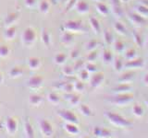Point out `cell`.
Here are the masks:
<instances>
[{
	"instance_id": "ffe728a7",
	"label": "cell",
	"mask_w": 148,
	"mask_h": 138,
	"mask_svg": "<svg viewBox=\"0 0 148 138\" xmlns=\"http://www.w3.org/2000/svg\"><path fill=\"white\" fill-rule=\"evenodd\" d=\"M65 99L69 101V103L71 104V106H76V105H79L80 103V97L78 95H74V94H71V93H68L65 95Z\"/></svg>"
},
{
	"instance_id": "8d00e7d4",
	"label": "cell",
	"mask_w": 148,
	"mask_h": 138,
	"mask_svg": "<svg viewBox=\"0 0 148 138\" xmlns=\"http://www.w3.org/2000/svg\"><path fill=\"white\" fill-rule=\"evenodd\" d=\"M132 37H133V41L135 44L138 46V47H142L143 46V39L141 35L138 33L136 30H133L132 31Z\"/></svg>"
},
{
	"instance_id": "5bb4252c",
	"label": "cell",
	"mask_w": 148,
	"mask_h": 138,
	"mask_svg": "<svg viewBox=\"0 0 148 138\" xmlns=\"http://www.w3.org/2000/svg\"><path fill=\"white\" fill-rule=\"evenodd\" d=\"M130 20L133 23V24H136L138 26H141L143 24H145V18L142 17L141 15H139L138 13H132L130 14Z\"/></svg>"
},
{
	"instance_id": "ac0fdd59",
	"label": "cell",
	"mask_w": 148,
	"mask_h": 138,
	"mask_svg": "<svg viewBox=\"0 0 148 138\" xmlns=\"http://www.w3.org/2000/svg\"><path fill=\"white\" fill-rule=\"evenodd\" d=\"M28 66H29L32 70H36V69H39L41 66V61L39 58L37 57H30L28 59Z\"/></svg>"
},
{
	"instance_id": "f6af8a7d",
	"label": "cell",
	"mask_w": 148,
	"mask_h": 138,
	"mask_svg": "<svg viewBox=\"0 0 148 138\" xmlns=\"http://www.w3.org/2000/svg\"><path fill=\"white\" fill-rule=\"evenodd\" d=\"M85 69L89 73H95L97 71V66L95 64H92V62H89L85 64Z\"/></svg>"
},
{
	"instance_id": "44dd1931",
	"label": "cell",
	"mask_w": 148,
	"mask_h": 138,
	"mask_svg": "<svg viewBox=\"0 0 148 138\" xmlns=\"http://www.w3.org/2000/svg\"><path fill=\"white\" fill-rule=\"evenodd\" d=\"M61 43L64 45H69L73 43V35L69 31H64L61 36Z\"/></svg>"
},
{
	"instance_id": "7bdbcfd3",
	"label": "cell",
	"mask_w": 148,
	"mask_h": 138,
	"mask_svg": "<svg viewBox=\"0 0 148 138\" xmlns=\"http://www.w3.org/2000/svg\"><path fill=\"white\" fill-rule=\"evenodd\" d=\"M113 46H114L115 51H116V52H118V53H121L122 51L124 50V44L120 41H115Z\"/></svg>"
},
{
	"instance_id": "e7e4bbea",
	"label": "cell",
	"mask_w": 148,
	"mask_h": 138,
	"mask_svg": "<svg viewBox=\"0 0 148 138\" xmlns=\"http://www.w3.org/2000/svg\"><path fill=\"white\" fill-rule=\"evenodd\" d=\"M147 70H148V66H147Z\"/></svg>"
},
{
	"instance_id": "f35d334b",
	"label": "cell",
	"mask_w": 148,
	"mask_h": 138,
	"mask_svg": "<svg viewBox=\"0 0 148 138\" xmlns=\"http://www.w3.org/2000/svg\"><path fill=\"white\" fill-rule=\"evenodd\" d=\"M10 53V49L7 45H0V57L6 58Z\"/></svg>"
},
{
	"instance_id": "83f0119b",
	"label": "cell",
	"mask_w": 148,
	"mask_h": 138,
	"mask_svg": "<svg viewBox=\"0 0 148 138\" xmlns=\"http://www.w3.org/2000/svg\"><path fill=\"white\" fill-rule=\"evenodd\" d=\"M114 30H115V31H117L118 33L120 34V35H126V33H127L126 28H125V26L122 24L121 22H119V21H116L115 22Z\"/></svg>"
},
{
	"instance_id": "c3c4849f",
	"label": "cell",
	"mask_w": 148,
	"mask_h": 138,
	"mask_svg": "<svg viewBox=\"0 0 148 138\" xmlns=\"http://www.w3.org/2000/svg\"><path fill=\"white\" fill-rule=\"evenodd\" d=\"M79 78L82 80V81H85L89 78V72H88L86 69L85 70H82L79 74Z\"/></svg>"
},
{
	"instance_id": "be15d7a7",
	"label": "cell",
	"mask_w": 148,
	"mask_h": 138,
	"mask_svg": "<svg viewBox=\"0 0 148 138\" xmlns=\"http://www.w3.org/2000/svg\"><path fill=\"white\" fill-rule=\"evenodd\" d=\"M95 1H101V0H95Z\"/></svg>"
},
{
	"instance_id": "6125c7cd",
	"label": "cell",
	"mask_w": 148,
	"mask_h": 138,
	"mask_svg": "<svg viewBox=\"0 0 148 138\" xmlns=\"http://www.w3.org/2000/svg\"><path fill=\"white\" fill-rule=\"evenodd\" d=\"M69 0H62V2H68Z\"/></svg>"
},
{
	"instance_id": "f1b7e54d",
	"label": "cell",
	"mask_w": 148,
	"mask_h": 138,
	"mask_svg": "<svg viewBox=\"0 0 148 138\" xmlns=\"http://www.w3.org/2000/svg\"><path fill=\"white\" fill-rule=\"evenodd\" d=\"M95 8H96L97 12H98L100 15H102V16H106V15H108V7H106V5L103 4V3H99V2L96 3Z\"/></svg>"
},
{
	"instance_id": "7a4b0ae2",
	"label": "cell",
	"mask_w": 148,
	"mask_h": 138,
	"mask_svg": "<svg viewBox=\"0 0 148 138\" xmlns=\"http://www.w3.org/2000/svg\"><path fill=\"white\" fill-rule=\"evenodd\" d=\"M132 99H133L132 95L127 94V93H121V94H117V96L109 99L108 100L111 103H113L117 106H125L129 103H131Z\"/></svg>"
},
{
	"instance_id": "e575fe53",
	"label": "cell",
	"mask_w": 148,
	"mask_h": 138,
	"mask_svg": "<svg viewBox=\"0 0 148 138\" xmlns=\"http://www.w3.org/2000/svg\"><path fill=\"white\" fill-rule=\"evenodd\" d=\"M104 41H105V43L108 45L113 44L114 37H113L112 32H111L110 30H105V32H104Z\"/></svg>"
},
{
	"instance_id": "60d3db41",
	"label": "cell",
	"mask_w": 148,
	"mask_h": 138,
	"mask_svg": "<svg viewBox=\"0 0 148 138\" xmlns=\"http://www.w3.org/2000/svg\"><path fill=\"white\" fill-rule=\"evenodd\" d=\"M113 66H114V69H115V71L116 72H120V70L122 69L123 67V64H122V62H121V60H120L119 58L118 57H116L115 60H114V63H113Z\"/></svg>"
},
{
	"instance_id": "7dc6e473",
	"label": "cell",
	"mask_w": 148,
	"mask_h": 138,
	"mask_svg": "<svg viewBox=\"0 0 148 138\" xmlns=\"http://www.w3.org/2000/svg\"><path fill=\"white\" fill-rule=\"evenodd\" d=\"M62 89L64 91H66L67 93H71L72 90H74L73 83H64V85L62 87Z\"/></svg>"
},
{
	"instance_id": "2e32d148",
	"label": "cell",
	"mask_w": 148,
	"mask_h": 138,
	"mask_svg": "<svg viewBox=\"0 0 148 138\" xmlns=\"http://www.w3.org/2000/svg\"><path fill=\"white\" fill-rule=\"evenodd\" d=\"M134 74L132 72H128V73H124L123 75L120 76L118 78V82L119 83H123V84H129L131 83L133 79V76Z\"/></svg>"
},
{
	"instance_id": "7c38bea8",
	"label": "cell",
	"mask_w": 148,
	"mask_h": 138,
	"mask_svg": "<svg viewBox=\"0 0 148 138\" xmlns=\"http://www.w3.org/2000/svg\"><path fill=\"white\" fill-rule=\"evenodd\" d=\"M116 94H121V93H127V92L132 90V87L129 84H123V83H119L117 87H115L112 89Z\"/></svg>"
},
{
	"instance_id": "6f0895ef",
	"label": "cell",
	"mask_w": 148,
	"mask_h": 138,
	"mask_svg": "<svg viewBox=\"0 0 148 138\" xmlns=\"http://www.w3.org/2000/svg\"><path fill=\"white\" fill-rule=\"evenodd\" d=\"M3 82V76H2V74H1V72H0V84Z\"/></svg>"
},
{
	"instance_id": "52a82bcc",
	"label": "cell",
	"mask_w": 148,
	"mask_h": 138,
	"mask_svg": "<svg viewBox=\"0 0 148 138\" xmlns=\"http://www.w3.org/2000/svg\"><path fill=\"white\" fill-rule=\"evenodd\" d=\"M43 83H44L43 76H32L30 79L27 80L26 86H27V87H29V89H31L32 90H36V89H39L40 87L43 86Z\"/></svg>"
},
{
	"instance_id": "9c48e42d",
	"label": "cell",
	"mask_w": 148,
	"mask_h": 138,
	"mask_svg": "<svg viewBox=\"0 0 148 138\" xmlns=\"http://www.w3.org/2000/svg\"><path fill=\"white\" fill-rule=\"evenodd\" d=\"M6 129L9 135H13L18 129V122L15 118L8 117L6 120Z\"/></svg>"
},
{
	"instance_id": "ba28073f",
	"label": "cell",
	"mask_w": 148,
	"mask_h": 138,
	"mask_svg": "<svg viewBox=\"0 0 148 138\" xmlns=\"http://www.w3.org/2000/svg\"><path fill=\"white\" fill-rule=\"evenodd\" d=\"M105 80V76L103 73H97L95 75H94L90 79V86L92 89H96L98 87L103 81Z\"/></svg>"
},
{
	"instance_id": "681fc988",
	"label": "cell",
	"mask_w": 148,
	"mask_h": 138,
	"mask_svg": "<svg viewBox=\"0 0 148 138\" xmlns=\"http://www.w3.org/2000/svg\"><path fill=\"white\" fill-rule=\"evenodd\" d=\"M77 2H78V0H69V3L66 6V8H65V12H68L69 10H71L72 7H74V6H76Z\"/></svg>"
},
{
	"instance_id": "603a6c76",
	"label": "cell",
	"mask_w": 148,
	"mask_h": 138,
	"mask_svg": "<svg viewBox=\"0 0 148 138\" xmlns=\"http://www.w3.org/2000/svg\"><path fill=\"white\" fill-rule=\"evenodd\" d=\"M24 131H25V135L28 138H32L34 137V128H32V124L29 122L28 120H25L24 122Z\"/></svg>"
},
{
	"instance_id": "30bf717a",
	"label": "cell",
	"mask_w": 148,
	"mask_h": 138,
	"mask_svg": "<svg viewBox=\"0 0 148 138\" xmlns=\"http://www.w3.org/2000/svg\"><path fill=\"white\" fill-rule=\"evenodd\" d=\"M92 133H94V135L97 137L108 138V137L112 136V133H111V131H109L108 129L102 128L100 126H95L94 128V130H92Z\"/></svg>"
},
{
	"instance_id": "f907efd6",
	"label": "cell",
	"mask_w": 148,
	"mask_h": 138,
	"mask_svg": "<svg viewBox=\"0 0 148 138\" xmlns=\"http://www.w3.org/2000/svg\"><path fill=\"white\" fill-rule=\"evenodd\" d=\"M96 57H97V53H96L95 51L94 50V51H91L90 53L88 54L87 59H88V61H89V62H94L95 60L96 59Z\"/></svg>"
},
{
	"instance_id": "94428289",
	"label": "cell",
	"mask_w": 148,
	"mask_h": 138,
	"mask_svg": "<svg viewBox=\"0 0 148 138\" xmlns=\"http://www.w3.org/2000/svg\"><path fill=\"white\" fill-rule=\"evenodd\" d=\"M127 1H128V0H119V2H124V3L127 2Z\"/></svg>"
},
{
	"instance_id": "836d02e7",
	"label": "cell",
	"mask_w": 148,
	"mask_h": 138,
	"mask_svg": "<svg viewBox=\"0 0 148 138\" xmlns=\"http://www.w3.org/2000/svg\"><path fill=\"white\" fill-rule=\"evenodd\" d=\"M49 8H50V5L47 0H42L39 4V11L43 14H46L48 13Z\"/></svg>"
},
{
	"instance_id": "d6986e66",
	"label": "cell",
	"mask_w": 148,
	"mask_h": 138,
	"mask_svg": "<svg viewBox=\"0 0 148 138\" xmlns=\"http://www.w3.org/2000/svg\"><path fill=\"white\" fill-rule=\"evenodd\" d=\"M41 39H42V43H44V45L45 46V47L49 48L50 45H51V38H50L49 32L46 29H43V30H42Z\"/></svg>"
},
{
	"instance_id": "b9f144b4",
	"label": "cell",
	"mask_w": 148,
	"mask_h": 138,
	"mask_svg": "<svg viewBox=\"0 0 148 138\" xmlns=\"http://www.w3.org/2000/svg\"><path fill=\"white\" fill-rule=\"evenodd\" d=\"M62 73L66 76H72L74 75V73H75V70L71 66H65L62 70Z\"/></svg>"
},
{
	"instance_id": "3957f363",
	"label": "cell",
	"mask_w": 148,
	"mask_h": 138,
	"mask_svg": "<svg viewBox=\"0 0 148 138\" xmlns=\"http://www.w3.org/2000/svg\"><path fill=\"white\" fill-rule=\"evenodd\" d=\"M63 30L65 31L69 32H81L83 30H86L81 20H68L64 22Z\"/></svg>"
},
{
	"instance_id": "db71d44e",
	"label": "cell",
	"mask_w": 148,
	"mask_h": 138,
	"mask_svg": "<svg viewBox=\"0 0 148 138\" xmlns=\"http://www.w3.org/2000/svg\"><path fill=\"white\" fill-rule=\"evenodd\" d=\"M24 2H25L26 7H34V4H35V2H36V0H24Z\"/></svg>"
},
{
	"instance_id": "5b68a950",
	"label": "cell",
	"mask_w": 148,
	"mask_h": 138,
	"mask_svg": "<svg viewBox=\"0 0 148 138\" xmlns=\"http://www.w3.org/2000/svg\"><path fill=\"white\" fill-rule=\"evenodd\" d=\"M57 113L58 116L61 119H63L66 122H71V123H75V124H77L79 122V120H78L77 116L72 112H71V110H58Z\"/></svg>"
},
{
	"instance_id": "e0dca14e",
	"label": "cell",
	"mask_w": 148,
	"mask_h": 138,
	"mask_svg": "<svg viewBox=\"0 0 148 138\" xmlns=\"http://www.w3.org/2000/svg\"><path fill=\"white\" fill-rule=\"evenodd\" d=\"M18 15L17 13H10L5 18V24H6L7 27L13 26L18 21Z\"/></svg>"
},
{
	"instance_id": "1f68e13d",
	"label": "cell",
	"mask_w": 148,
	"mask_h": 138,
	"mask_svg": "<svg viewBox=\"0 0 148 138\" xmlns=\"http://www.w3.org/2000/svg\"><path fill=\"white\" fill-rule=\"evenodd\" d=\"M68 56L65 53H57L55 55V58H54V61L55 63L58 64V66H61V64H63L65 62H66Z\"/></svg>"
},
{
	"instance_id": "484cf974",
	"label": "cell",
	"mask_w": 148,
	"mask_h": 138,
	"mask_svg": "<svg viewBox=\"0 0 148 138\" xmlns=\"http://www.w3.org/2000/svg\"><path fill=\"white\" fill-rule=\"evenodd\" d=\"M90 24H91V27H92V30L95 31V33L96 34H98L100 33V31H101V27H100V23L99 21L96 20L95 18L94 17H91L90 18Z\"/></svg>"
},
{
	"instance_id": "277c9868",
	"label": "cell",
	"mask_w": 148,
	"mask_h": 138,
	"mask_svg": "<svg viewBox=\"0 0 148 138\" xmlns=\"http://www.w3.org/2000/svg\"><path fill=\"white\" fill-rule=\"evenodd\" d=\"M22 41L23 43L27 46H31L34 43V41L36 40V33L34 29L32 28H27V29L24 30L22 33Z\"/></svg>"
},
{
	"instance_id": "f5cc1de1",
	"label": "cell",
	"mask_w": 148,
	"mask_h": 138,
	"mask_svg": "<svg viewBox=\"0 0 148 138\" xmlns=\"http://www.w3.org/2000/svg\"><path fill=\"white\" fill-rule=\"evenodd\" d=\"M79 56V50L78 49H73L71 52V57L72 59H76Z\"/></svg>"
},
{
	"instance_id": "cb8c5ba5",
	"label": "cell",
	"mask_w": 148,
	"mask_h": 138,
	"mask_svg": "<svg viewBox=\"0 0 148 138\" xmlns=\"http://www.w3.org/2000/svg\"><path fill=\"white\" fill-rule=\"evenodd\" d=\"M119 0L117 2H114L113 6H112V10H113V14L117 18H122L124 15V12H123V9L121 8V7L119 6Z\"/></svg>"
},
{
	"instance_id": "74e56055",
	"label": "cell",
	"mask_w": 148,
	"mask_h": 138,
	"mask_svg": "<svg viewBox=\"0 0 148 138\" xmlns=\"http://www.w3.org/2000/svg\"><path fill=\"white\" fill-rule=\"evenodd\" d=\"M47 99L50 103H52L54 105L56 104H58L59 103V101H60V98L56 94V93H53V92H51V93H49L47 95Z\"/></svg>"
},
{
	"instance_id": "d590c367",
	"label": "cell",
	"mask_w": 148,
	"mask_h": 138,
	"mask_svg": "<svg viewBox=\"0 0 148 138\" xmlns=\"http://www.w3.org/2000/svg\"><path fill=\"white\" fill-rule=\"evenodd\" d=\"M136 12L143 18H148V8L141 4L136 7Z\"/></svg>"
},
{
	"instance_id": "ab89813d",
	"label": "cell",
	"mask_w": 148,
	"mask_h": 138,
	"mask_svg": "<svg viewBox=\"0 0 148 138\" xmlns=\"http://www.w3.org/2000/svg\"><path fill=\"white\" fill-rule=\"evenodd\" d=\"M98 41H97L96 40H91L90 41H88L87 44H86V49L89 51V52H91V51H94L96 49V47L98 46Z\"/></svg>"
},
{
	"instance_id": "4fadbf2b",
	"label": "cell",
	"mask_w": 148,
	"mask_h": 138,
	"mask_svg": "<svg viewBox=\"0 0 148 138\" xmlns=\"http://www.w3.org/2000/svg\"><path fill=\"white\" fill-rule=\"evenodd\" d=\"M76 10L80 14H86L90 10L89 5H88L87 2L83 1V0L78 1L77 4H76Z\"/></svg>"
},
{
	"instance_id": "91938a15",
	"label": "cell",
	"mask_w": 148,
	"mask_h": 138,
	"mask_svg": "<svg viewBox=\"0 0 148 138\" xmlns=\"http://www.w3.org/2000/svg\"><path fill=\"white\" fill-rule=\"evenodd\" d=\"M145 104H146V106H147V108H148V99H145Z\"/></svg>"
},
{
	"instance_id": "8992f818",
	"label": "cell",
	"mask_w": 148,
	"mask_h": 138,
	"mask_svg": "<svg viewBox=\"0 0 148 138\" xmlns=\"http://www.w3.org/2000/svg\"><path fill=\"white\" fill-rule=\"evenodd\" d=\"M39 126H40V130L44 136H45V137H52L53 136L54 131H53L52 124H51L47 120H45V119L40 120Z\"/></svg>"
},
{
	"instance_id": "8fae6325",
	"label": "cell",
	"mask_w": 148,
	"mask_h": 138,
	"mask_svg": "<svg viewBox=\"0 0 148 138\" xmlns=\"http://www.w3.org/2000/svg\"><path fill=\"white\" fill-rule=\"evenodd\" d=\"M143 60L142 58H134L132 60H129V62L126 63L125 67L127 68H142L143 66Z\"/></svg>"
},
{
	"instance_id": "7402d4cb",
	"label": "cell",
	"mask_w": 148,
	"mask_h": 138,
	"mask_svg": "<svg viewBox=\"0 0 148 138\" xmlns=\"http://www.w3.org/2000/svg\"><path fill=\"white\" fill-rule=\"evenodd\" d=\"M16 31H17V29L14 26L8 27V29L4 32V37L7 40H13L14 37L16 36Z\"/></svg>"
},
{
	"instance_id": "6da1fadb",
	"label": "cell",
	"mask_w": 148,
	"mask_h": 138,
	"mask_svg": "<svg viewBox=\"0 0 148 138\" xmlns=\"http://www.w3.org/2000/svg\"><path fill=\"white\" fill-rule=\"evenodd\" d=\"M105 116L108 118V120L110 122V123H112L113 125L117 127H121V128H128L132 126V122L128 121L127 119H125L122 117L121 115H119L118 113L111 112H105L104 113Z\"/></svg>"
},
{
	"instance_id": "680465c9",
	"label": "cell",
	"mask_w": 148,
	"mask_h": 138,
	"mask_svg": "<svg viewBox=\"0 0 148 138\" xmlns=\"http://www.w3.org/2000/svg\"><path fill=\"white\" fill-rule=\"evenodd\" d=\"M145 47L148 50V37H147V40H146V43H145Z\"/></svg>"
},
{
	"instance_id": "4316f807",
	"label": "cell",
	"mask_w": 148,
	"mask_h": 138,
	"mask_svg": "<svg viewBox=\"0 0 148 138\" xmlns=\"http://www.w3.org/2000/svg\"><path fill=\"white\" fill-rule=\"evenodd\" d=\"M29 102L32 106H39V105H41L42 102H43V98L37 94H32L30 96Z\"/></svg>"
},
{
	"instance_id": "ee69618b",
	"label": "cell",
	"mask_w": 148,
	"mask_h": 138,
	"mask_svg": "<svg viewBox=\"0 0 148 138\" xmlns=\"http://www.w3.org/2000/svg\"><path fill=\"white\" fill-rule=\"evenodd\" d=\"M135 57H136V51L134 49H130L125 53V58L128 60H132Z\"/></svg>"
},
{
	"instance_id": "9f6ffc18",
	"label": "cell",
	"mask_w": 148,
	"mask_h": 138,
	"mask_svg": "<svg viewBox=\"0 0 148 138\" xmlns=\"http://www.w3.org/2000/svg\"><path fill=\"white\" fill-rule=\"evenodd\" d=\"M143 82H145V84L148 86V74L145 75V76L143 77Z\"/></svg>"
},
{
	"instance_id": "816d5d0a",
	"label": "cell",
	"mask_w": 148,
	"mask_h": 138,
	"mask_svg": "<svg viewBox=\"0 0 148 138\" xmlns=\"http://www.w3.org/2000/svg\"><path fill=\"white\" fill-rule=\"evenodd\" d=\"M82 67H83V61H82V60H78V61H76L75 66H74V70L79 71V70H81V68H82Z\"/></svg>"
},
{
	"instance_id": "d4e9b609",
	"label": "cell",
	"mask_w": 148,
	"mask_h": 138,
	"mask_svg": "<svg viewBox=\"0 0 148 138\" xmlns=\"http://www.w3.org/2000/svg\"><path fill=\"white\" fill-rule=\"evenodd\" d=\"M79 110H80L82 115H84L86 117H90V116H92V115H94V112H92L91 108L86 104H81L79 106Z\"/></svg>"
},
{
	"instance_id": "f546056e",
	"label": "cell",
	"mask_w": 148,
	"mask_h": 138,
	"mask_svg": "<svg viewBox=\"0 0 148 138\" xmlns=\"http://www.w3.org/2000/svg\"><path fill=\"white\" fill-rule=\"evenodd\" d=\"M8 74H9V76L11 78H17V77H20L22 75L23 71L21 68L15 66V67H12L10 70H9Z\"/></svg>"
},
{
	"instance_id": "11a10c76",
	"label": "cell",
	"mask_w": 148,
	"mask_h": 138,
	"mask_svg": "<svg viewBox=\"0 0 148 138\" xmlns=\"http://www.w3.org/2000/svg\"><path fill=\"white\" fill-rule=\"evenodd\" d=\"M141 5H143V6H145L148 8V0H141Z\"/></svg>"
},
{
	"instance_id": "9a60e30c",
	"label": "cell",
	"mask_w": 148,
	"mask_h": 138,
	"mask_svg": "<svg viewBox=\"0 0 148 138\" xmlns=\"http://www.w3.org/2000/svg\"><path fill=\"white\" fill-rule=\"evenodd\" d=\"M64 129L68 133L72 135H76L80 133V130H79L78 126L76 125L75 123H71V122H67L64 125Z\"/></svg>"
},
{
	"instance_id": "d6a6232c",
	"label": "cell",
	"mask_w": 148,
	"mask_h": 138,
	"mask_svg": "<svg viewBox=\"0 0 148 138\" xmlns=\"http://www.w3.org/2000/svg\"><path fill=\"white\" fill-rule=\"evenodd\" d=\"M102 59H103V62L106 64H108L112 62L113 60V55L111 53L110 51L108 50H105L103 52V54H102Z\"/></svg>"
},
{
	"instance_id": "4dcf8cb0",
	"label": "cell",
	"mask_w": 148,
	"mask_h": 138,
	"mask_svg": "<svg viewBox=\"0 0 148 138\" xmlns=\"http://www.w3.org/2000/svg\"><path fill=\"white\" fill-rule=\"evenodd\" d=\"M132 113H133L134 116H136V117H138V118L142 117L143 115V109L142 106H141L140 104H138V103L134 104V105L132 106Z\"/></svg>"
},
{
	"instance_id": "bcb514c9",
	"label": "cell",
	"mask_w": 148,
	"mask_h": 138,
	"mask_svg": "<svg viewBox=\"0 0 148 138\" xmlns=\"http://www.w3.org/2000/svg\"><path fill=\"white\" fill-rule=\"evenodd\" d=\"M83 81L80 80V81H76L75 83H73L74 86V90H77L79 92H82L83 89H84V85H83Z\"/></svg>"
}]
</instances>
